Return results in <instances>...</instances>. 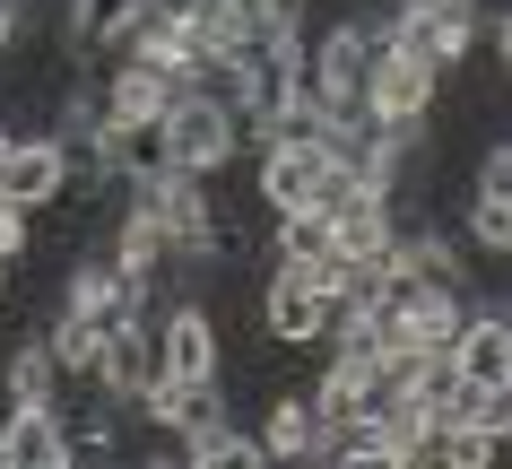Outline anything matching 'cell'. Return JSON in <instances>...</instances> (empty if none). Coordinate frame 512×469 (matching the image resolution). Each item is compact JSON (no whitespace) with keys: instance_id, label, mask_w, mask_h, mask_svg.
Instances as JSON below:
<instances>
[{"instance_id":"7","label":"cell","mask_w":512,"mask_h":469,"mask_svg":"<svg viewBox=\"0 0 512 469\" xmlns=\"http://www.w3.org/2000/svg\"><path fill=\"white\" fill-rule=\"evenodd\" d=\"M252 435H261V461H322V409H313V391H287V400H270V409L252 417Z\"/></svg>"},{"instance_id":"8","label":"cell","mask_w":512,"mask_h":469,"mask_svg":"<svg viewBox=\"0 0 512 469\" xmlns=\"http://www.w3.org/2000/svg\"><path fill=\"white\" fill-rule=\"evenodd\" d=\"M452 357L469 383H512V304H469Z\"/></svg>"},{"instance_id":"3","label":"cell","mask_w":512,"mask_h":469,"mask_svg":"<svg viewBox=\"0 0 512 469\" xmlns=\"http://www.w3.org/2000/svg\"><path fill=\"white\" fill-rule=\"evenodd\" d=\"M61 192H70V148H61V131L27 122V131L0 139V200H18L27 218H44V209H61Z\"/></svg>"},{"instance_id":"1","label":"cell","mask_w":512,"mask_h":469,"mask_svg":"<svg viewBox=\"0 0 512 469\" xmlns=\"http://www.w3.org/2000/svg\"><path fill=\"white\" fill-rule=\"evenodd\" d=\"M330 313H339L330 270L261 261V278H252V339H261V348H278V357H313V348L330 339Z\"/></svg>"},{"instance_id":"4","label":"cell","mask_w":512,"mask_h":469,"mask_svg":"<svg viewBox=\"0 0 512 469\" xmlns=\"http://www.w3.org/2000/svg\"><path fill=\"white\" fill-rule=\"evenodd\" d=\"M70 417L53 400H0V469H70Z\"/></svg>"},{"instance_id":"9","label":"cell","mask_w":512,"mask_h":469,"mask_svg":"<svg viewBox=\"0 0 512 469\" xmlns=\"http://www.w3.org/2000/svg\"><path fill=\"white\" fill-rule=\"evenodd\" d=\"M191 27H200V44H209V53H235L243 35L278 27V18H270V0H191Z\"/></svg>"},{"instance_id":"10","label":"cell","mask_w":512,"mask_h":469,"mask_svg":"<svg viewBox=\"0 0 512 469\" xmlns=\"http://www.w3.org/2000/svg\"><path fill=\"white\" fill-rule=\"evenodd\" d=\"M139 0H70V44L79 53H113L122 44V27H131Z\"/></svg>"},{"instance_id":"12","label":"cell","mask_w":512,"mask_h":469,"mask_svg":"<svg viewBox=\"0 0 512 469\" xmlns=\"http://www.w3.org/2000/svg\"><path fill=\"white\" fill-rule=\"evenodd\" d=\"M18 252H27V209L0 200V261H18Z\"/></svg>"},{"instance_id":"11","label":"cell","mask_w":512,"mask_h":469,"mask_svg":"<svg viewBox=\"0 0 512 469\" xmlns=\"http://www.w3.org/2000/svg\"><path fill=\"white\" fill-rule=\"evenodd\" d=\"M486 44H495V70L512 79V0H495V18H486Z\"/></svg>"},{"instance_id":"5","label":"cell","mask_w":512,"mask_h":469,"mask_svg":"<svg viewBox=\"0 0 512 469\" xmlns=\"http://www.w3.org/2000/svg\"><path fill=\"white\" fill-rule=\"evenodd\" d=\"M157 365L165 374H226V331L200 296L157 304Z\"/></svg>"},{"instance_id":"6","label":"cell","mask_w":512,"mask_h":469,"mask_svg":"<svg viewBox=\"0 0 512 469\" xmlns=\"http://www.w3.org/2000/svg\"><path fill=\"white\" fill-rule=\"evenodd\" d=\"M139 409H148V426L174 435V443L200 435V426H217V417H243L235 400H226V374H157Z\"/></svg>"},{"instance_id":"2","label":"cell","mask_w":512,"mask_h":469,"mask_svg":"<svg viewBox=\"0 0 512 469\" xmlns=\"http://www.w3.org/2000/svg\"><path fill=\"white\" fill-rule=\"evenodd\" d=\"M157 139H165V166L217 174V183H226V174L252 157V122H243V105H226L217 87H183V96L165 105Z\"/></svg>"},{"instance_id":"13","label":"cell","mask_w":512,"mask_h":469,"mask_svg":"<svg viewBox=\"0 0 512 469\" xmlns=\"http://www.w3.org/2000/svg\"><path fill=\"white\" fill-rule=\"evenodd\" d=\"M27 44V0H0V53H18Z\"/></svg>"},{"instance_id":"14","label":"cell","mask_w":512,"mask_h":469,"mask_svg":"<svg viewBox=\"0 0 512 469\" xmlns=\"http://www.w3.org/2000/svg\"><path fill=\"white\" fill-rule=\"evenodd\" d=\"M0 304H9V261H0Z\"/></svg>"}]
</instances>
